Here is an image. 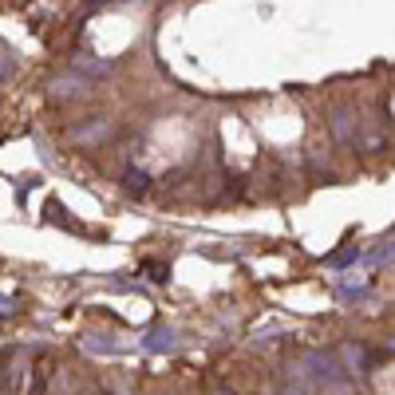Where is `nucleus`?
Listing matches in <instances>:
<instances>
[{
  "instance_id": "nucleus-1",
  "label": "nucleus",
  "mask_w": 395,
  "mask_h": 395,
  "mask_svg": "<svg viewBox=\"0 0 395 395\" xmlns=\"http://www.w3.org/2000/svg\"><path fill=\"white\" fill-rule=\"evenodd\" d=\"M115 130L111 119H91V123H79V127H71V143L79 146H91V143H103L107 135Z\"/></svg>"
},
{
  "instance_id": "nucleus-2",
  "label": "nucleus",
  "mask_w": 395,
  "mask_h": 395,
  "mask_svg": "<svg viewBox=\"0 0 395 395\" xmlns=\"http://www.w3.org/2000/svg\"><path fill=\"white\" fill-rule=\"evenodd\" d=\"M328 127H332V138L336 143H356V115L348 111V107H336L332 111V119H328Z\"/></svg>"
},
{
  "instance_id": "nucleus-3",
  "label": "nucleus",
  "mask_w": 395,
  "mask_h": 395,
  "mask_svg": "<svg viewBox=\"0 0 395 395\" xmlns=\"http://www.w3.org/2000/svg\"><path fill=\"white\" fill-rule=\"evenodd\" d=\"M87 87H91V79L79 76V71H63V76L52 79V95H60V99H68V95H83Z\"/></svg>"
},
{
  "instance_id": "nucleus-4",
  "label": "nucleus",
  "mask_w": 395,
  "mask_h": 395,
  "mask_svg": "<svg viewBox=\"0 0 395 395\" xmlns=\"http://www.w3.org/2000/svg\"><path fill=\"white\" fill-rule=\"evenodd\" d=\"M340 360L348 364V371H364V368H368V352H364L360 344H344V348H340Z\"/></svg>"
},
{
  "instance_id": "nucleus-5",
  "label": "nucleus",
  "mask_w": 395,
  "mask_h": 395,
  "mask_svg": "<svg viewBox=\"0 0 395 395\" xmlns=\"http://www.w3.org/2000/svg\"><path fill=\"white\" fill-rule=\"evenodd\" d=\"M174 348V328H155L146 336V352H170Z\"/></svg>"
},
{
  "instance_id": "nucleus-6",
  "label": "nucleus",
  "mask_w": 395,
  "mask_h": 395,
  "mask_svg": "<svg viewBox=\"0 0 395 395\" xmlns=\"http://www.w3.org/2000/svg\"><path fill=\"white\" fill-rule=\"evenodd\" d=\"M123 186H127V190H135V194H146L150 178H146V170H135V166H130V170L123 174Z\"/></svg>"
},
{
  "instance_id": "nucleus-7",
  "label": "nucleus",
  "mask_w": 395,
  "mask_h": 395,
  "mask_svg": "<svg viewBox=\"0 0 395 395\" xmlns=\"http://www.w3.org/2000/svg\"><path fill=\"white\" fill-rule=\"evenodd\" d=\"M356 257H360V253H356V245H348V250L332 253V257H328V265H332V269H340V265H348V261H356Z\"/></svg>"
},
{
  "instance_id": "nucleus-8",
  "label": "nucleus",
  "mask_w": 395,
  "mask_h": 395,
  "mask_svg": "<svg viewBox=\"0 0 395 395\" xmlns=\"http://www.w3.org/2000/svg\"><path fill=\"white\" fill-rule=\"evenodd\" d=\"M146 273H150V281H158V284H163L166 281V277H170V269H166V265H158V261H146Z\"/></svg>"
},
{
  "instance_id": "nucleus-9",
  "label": "nucleus",
  "mask_w": 395,
  "mask_h": 395,
  "mask_svg": "<svg viewBox=\"0 0 395 395\" xmlns=\"http://www.w3.org/2000/svg\"><path fill=\"white\" fill-rule=\"evenodd\" d=\"M281 395H304V387H301V384H297V387L289 384V387H281Z\"/></svg>"
},
{
  "instance_id": "nucleus-10",
  "label": "nucleus",
  "mask_w": 395,
  "mask_h": 395,
  "mask_svg": "<svg viewBox=\"0 0 395 395\" xmlns=\"http://www.w3.org/2000/svg\"><path fill=\"white\" fill-rule=\"evenodd\" d=\"M214 395H233V391H225V387H214Z\"/></svg>"
}]
</instances>
